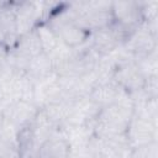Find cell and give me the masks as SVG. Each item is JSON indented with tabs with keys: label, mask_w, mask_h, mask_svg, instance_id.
<instances>
[{
	"label": "cell",
	"mask_w": 158,
	"mask_h": 158,
	"mask_svg": "<svg viewBox=\"0 0 158 158\" xmlns=\"http://www.w3.org/2000/svg\"><path fill=\"white\" fill-rule=\"evenodd\" d=\"M37 37L40 40L42 51L47 54H49L58 44H59V38L56 35V32L51 28V26L47 22H41L36 28H35Z\"/></svg>",
	"instance_id": "cell-11"
},
{
	"label": "cell",
	"mask_w": 158,
	"mask_h": 158,
	"mask_svg": "<svg viewBox=\"0 0 158 158\" xmlns=\"http://www.w3.org/2000/svg\"><path fill=\"white\" fill-rule=\"evenodd\" d=\"M126 91L122 90L114 80L96 85L89 94V98L100 107L104 109L111 104L117 102Z\"/></svg>",
	"instance_id": "cell-9"
},
{
	"label": "cell",
	"mask_w": 158,
	"mask_h": 158,
	"mask_svg": "<svg viewBox=\"0 0 158 158\" xmlns=\"http://www.w3.org/2000/svg\"><path fill=\"white\" fill-rule=\"evenodd\" d=\"M157 142H153L149 147V153H148V158H157Z\"/></svg>",
	"instance_id": "cell-14"
},
{
	"label": "cell",
	"mask_w": 158,
	"mask_h": 158,
	"mask_svg": "<svg viewBox=\"0 0 158 158\" xmlns=\"http://www.w3.org/2000/svg\"><path fill=\"white\" fill-rule=\"evenodd\" d=\"M133 107L135 105L130 94L125 93L117 102L101 109L93 123L94 135L99 138L125 135L127 126L133 117Z\"/></svg>",
	"instance_id": "cell-1"
},
{
	"label": "cell",
	"mask_w": 158,
	"mask_h": 158,
	"mask_svg": "<svg viewBox=\"0 0 158 158\" xmlns=\"http://www.w3.org/2000/svg\"><path fill=\"white\" fill-rule=\"evenodd\" d=\"M64 99L63 89L59 77L53 73L47 78L35 83L33 88V104L41 110L47 105L58 102Z\"/></svg>",
	"instance_id": "cell-5"
},
{
	"label": "cell",
	"mask_w": 158,
	"mask_h": 158,
	"mask_svg": "<svg viewBox=\"0 0 158 158\" xmlns=\"http://www.w3.org/2000/svg\"><path fill=\"white\" fill-rule=\"evenodd\" d=\"M111 11L114 23L132 31L143 22L141 1H112Z\"/></svg>",
	"instance_id": "cell-6"
},
{
	"label": "cell",
	"mask_w": 158,
	"mask_h": 158,
	"mask_svg": "<svg viewBox=\"0 0 158 158\" xmlns=\"http://www.w3.org/2000/svg\"><path fill=\"white\" fill-rule=\"evenodd\" d=\"M125 135L131 148L148 146L157 142V123L133 115Z\"/></svg>",
	"instance_id": "cell-4"
},
{
	"label": "cell",
	"mask_w": 158,
	"mask_h": 158,
	"mask_svg": "<svg viewBox=\"0 0 158 158\" xmlns=\"http://www.w3.org/2000/svg\"><path fill=\"white\" fill-rule=\"evenodd\" d=\"M114 81L126 93L131 94L142 90L144 86V77L139 72L135 60H127L120 64L114 74Z\"/></svg>",
	"instance_id": "cell-8"
},
{
	"label": "cell",
	"mask_w": 158,
	"mask_h": 158,
	"mask_svg": "<svg viewBox=\"0 0 158 158\" xmlns=\"http://www.w3.org/2000/svg\"><path fill=\"white\" fill-rule=\"evenodd\" d=\"M68 158H95L94 151L90 146V142L85 146L69 147V157Z\"/></svg>",
	"instance_id": "cell-13"
},
{
	"label": "cell",
	"mask_w": 158,
	"mask_h": 158,
	"mask_svg": "<svg viewBox=\"0 0 158 158\" xmlns=\"http://www.w3.org/2000/svg\"><path fill=\"white\" fill-rule=\"evenodd\" d=\"M111 2L112 1H77L69 2V5L83 25L93 32L105 28L114 22Z\"/></svg>",
	"instance_id": "cell-2"
},
{
	"label": "cell",
	"mask_w": 158,
	"mask_h": 158,
	"mask_svg": "<svg viewBox=\"0 0 158 158\" xmlns=\"http://www.w3.org/2000/svg\"><path fill=\"white\" fill-rule=\"evenodd\" d=\"M1 4H2V1H0V6H1Z\"/></svg>",
	"instance_id": "cell-16"
},
{
	"label": "cell",
	"mask_w": 158,
	"mask_h": 158,
	"mask_svg": "<svg viewBox=\"0 0 158 158\" xmlns=\"http://www.w3.org/2000/svg\"><path fill=\"white\" fill-rule=\"evenodd\" d=\"M40 109L31 101H17L4 110L5 122L11 125L19 132L31 126L38 115Z\"/></svg>",
	"instance_id": "cell-7"
},
{
	"label": "cell",
	"mask_w": 158,
	"mask_h": 158,
	"mask_svg": "<svg viewBox=\"0 0 158 158\" xmlns=\"http://www.w3.org/2000/svg\"><path fill=\"white\" fill-rule=\"evenodd\" d=\"M136 65L138 67L139 72L142 73V75L144 77V79L151 78V77H158V59H157V49L138 57L133 59Z\"/></svg>",
	"instance_id": "cell-12"
},
{
	"label": "cell",
	"mask_w": 158,
	"mask_h": 158,
	"mask_svg": "<svg viewBox=\"0 0 158 158\" xmlns=\"http://www.w3.org/2000/svg\"><path fill=\"white\" fill-rule=\"evenodd\" d=\"M122 47L135 59L157 49V36L149 31L146 22H142L130 32Z\"/></svg>",
	"instance_id": "cell-3"
},
{
	"label": "cell",
	"mask_w": 158,
	"mask_h": 158,
	"mask_svg": "<svg viewBox=\"0 0 158 158\" xmlns=\"http://www.w3.org/2000/svg\"><path fill=\"white\" fill-rule=\"evenodd\" d=\"M25 73L32 80L33 84L44 79V78H47L48 75L53 74L54 69H53V63H52L49 56L47 53L42 52L41 54L32 58L30 60Z\"/></svg>",
	"instance_id": "cell-10"
},
{
	"label": "cell",
	"mask_w": 158,
	"mask_h": 158,
	"mask_svg": "<svg viewBox=\"0 0 158 158\" xmlns=\"http://www.w3.org/2000/svg\"><path fill=\"white\" fill-rule=\"evenodd\" d=\"M4 121H5V117H4V110H2V107L0 106V128H1L2 125H4Z\"/></svg>",
	"instance_id": "cell-15"
}]
</instances>
